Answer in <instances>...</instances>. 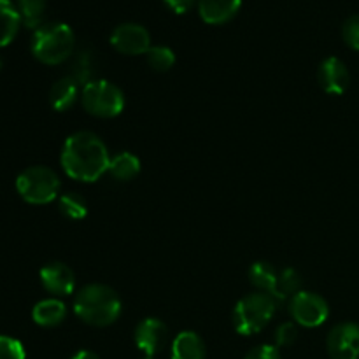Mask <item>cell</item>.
<instances>
[{
	"instance_id": "cell-1",
	"label": "cell",
	"mask_w": 359,
	"mask_h": 359,
	"mask_svg": "<svg viewBox=\"0 0 359 359\" xmlns=\"http://www.w3.org/2000/svg\"><path fill=\"white\" fill-rule=\"evenodd\" d=\"M60 161L69 177L93 182L107 172L111 158L100 137L91 132H77L63 144Z\"/></svg>"
},
{
	"instance_id": "cell-2",
	"label": "cell",
	"mask_w": 359,
	"mask_h": 359,
	"mask_svg": "<svg viewBox=\"0 0 359 359\" xmlns=\"http://www.w3.org/2000/svg\"><path fill=\"white\" fill-rule=\"evenodd\" d=\"M74 312L86 325L104 328L121 314V300L114 290L104 284H88L74 300Z\"/></svg>"
},
{
	"instance_id": "cell-3",
	"label": "cell",
	"mask_w": 359,
	"mask_h": 359,
	"mask_svg": "<svg viewBox=\"0 0 359 359\" xmlns=\"http://www.w3.org/2000/svg\"><path fill=\"white\" fill-rule=\"evenodd\" d=\"M76 37L69 25L42 23L32 37V55L44 65H60L74 53Z\"/></svg>"
},
{
	"instance_id": "cell-4",
	"label": "cell",
	"mask_w": 359,
	"mask_h": 359,
	"mask_svg": "<svg viewBox=\"0 0 359 359\" xmlns=\"http://www.w3.org/2000/svg\"><path fill=\"white\" fill-rule=\"evenodd\" d=\"M277 300L269 293H251L242 298L233 312V325L241 335L259 333L270 321L277 309Z\"/></svg>"
},
{
	"instance_id": "cell-5",
	"label": "cell",
	"mask_w": 359,
	"mask_h": 359,
	"mask_svg": "<svg viewBox=\"0 0 359 359\" xmlns=\"http://www.w3.org/2000/svg\"><path fill=\"white\" fill-rule=\"evenodd\" d=\"M58 174L44 165H35L28 167L18 175L16 189L21 198L34 205H44L53 202L60 193Z\"/></svg>"
},
{
	"instance_id": "cell-6",
	"label": "cell",
	"mask_w": 359,
	"mask_h": 359,
	"mask_svg": "<svg viewBox=\"0 0 359 359\" xmlns=\"http://www.w3.org/2000/svg\"><path fill=\"white\" fill-rule=\"evenodd\" d=\"M83 107L97 118H114L125 109V95L116 84L105 79H93L83 88Z\"/></svg>"
},
{
	"instance_id": "cell-7",
	"label": "cell",
	"mask_w": 359,
	"mask_h": 359,
	"mask_svg": "<svg viewBox=\"0 0 359 359\" xmlns=\"http://www.w3.org/2000/svg\"><path fill=\"white\" fill-rule=\"evenodd\" d=\"M290 312L294 323L305 328H318L330 316L325 298L312 291H300L294 294L290 302Z\"/></svg>"
},
{
	"instance_id": "cell-8",
	"label": "cell",
	"mask_w": 359,
	"mask_h": 359,
	"mask_svg": "<svg viewBox=\"0 0 359 359\" xmlns=\"http://www.w3.org/2000/svg\"><path fill=\"white\" fill-rule=\"evenodd\" d=\"M111 44L123 55H146L151 48V35L142 25L123 23L112 32Z\"/></svg>"
},
{
	"instance_id": "cell-9",
	"label": "cell",
	"mask_w": 359,
	"mask_h": 359,
	"mask_svg": "<svg viewBox=\"0 0 359 359\" xmlns=\"http://www.w3.org/2000/svg\"><path fill=\"white\" fill-rule=\"evenodd\" d=\"M326 349L332 359H359V325H337L326 339Z\"/></svg>"
},
{
	"instance_id": "cell-10",
	"label": "cell",
	"mask_w": 359,
	"mask_h": 359,
	"mask_svg": "<svg viewBox=\"0 0 359 359\" xmlns=\"http://www.w3.org/2000/svg\"><path fill=\"white\" fill-rule=\"evenodd\" d=\"M167 337L168 330L163 321L156 318H147L137 325L133 339H135L137 349L142 351L144 356H156L163 349Z\"/></svg>"
},
{
	"instance_id": "cell-11",
	"label": "cell",
	"mask_w": 359,
	"mask_h": 359,
	"mask_svg": "<svg viewBox=\"0 0 359 359\" xmlns=\"http://www.w3.org/2000/svg\"><path fill=\"white\" fill-rule=\"evenodd\" d=\"M318 81L326 93L342 95L344 91L349 88L351 76L346 63H344L342 60L332 56V58H326L325 62L319 65Z\"/></svg>"
},
{
	"instance_id": "cell-12",
	"label": "cell",
	"mask_w": 359,
	"mask_h": 359,
	"mask_svg": "<svg viewBox=\"0 0 359 359\" xmlns=\"http://www.w3.org/2000/svg\"><path fill=\"white\" fill-rule=\"evenodd\" d=\"M41 283L49 293L56 294V297H65V294H70L74 291L76 277H74V272L69 266L60 262H53L42 266Z\"/></svg>"
},
{
	"instance_id": "cell-13",
	"label": "cell",
	"mask_w": 359,
	"mask_h": 359,
	"mask_svg": "<svg viewBox=\"0 0 359 359\" xmlns=\"http://www.w3.org/2000/svg\"><path fill=\"white\" fill-rule=\"evenodd\" d=\"M242 0H200L198 13L205 23L223 25L237 16Z\"/></svg>"
},
{
	"instance_id": "cell-14",
	"label": "cell",
	"mask_w": 359,
	"mask_h": 359,
	"mask_svg": "<svg viewBox=\"0 0 359 359\" xmlns=\"http://www.w3.org/2000/svg\"><path fill=\"white\" fill-rule=\"evenodd\" d=\"M77 95H79V84L76 83L74 77L65 76L53 84L51 91H49V104L55 111L63 112L72 107Z\"/></svg>"
},
{
	"instance_id": "cell-15",
	"label": "cell",
	"mask_w": 359,
	"mask_h": 359,
	"mask_svg": "<svg viewBox=\"0 0 359 359\" xmlns=\"http://www.w3.org/2000/svg\"><path fill=\"white\" fill-rule=\"evenodd\" d=\"M172 359H205V344L195 332H182L172 342Z\"/></svg>"
},
{
	"instance_id": "cell-16",
	"label": "cell",
	"mask_w": 359,
	"mask_h": 359,
	"mask_svg": "<svg viewBox=\"0 0 359 359\" xmlns=\"http://www.w3.org/2000/svg\"><path fill=\"white\" fill-rule=\"evenodd\" d=\"M67 307L63 302L56 300V298H48V300L39 302L32 311V318H34L35 325L44 326V328H53L58 326L60 323L65 319Z\"/></svg>"
},
{
	"instance_id": "cell-17",
	"label": "cell",
	"mask_w": 359,
	"mask_h": 359,
	"mask_svg": "<svg viewBox=\"0 0 359 359\" xmlns=\"http://www.w3.org/2000/svg\"><path fill=\"white\" fill-rule=\"evenodd\" d=\"M21 14L11 0H0V48L9 46L20 30Z\"/></svg>"
},
{
	"instance_id": "cell-18",
	"label": "cell",
	"mask_w": 359,
	"mask_h": 359,
	"mask_svg": "<svg viewBox=\"0 0 359 359\" xmlns=\"http://www.w3.org/2000/svg\"><path fill=\"white\" fill-rule=\"evenodd\" d=\"M249 279H251L252 286L259 290L262 293L272 294L273 298L277 297V283H279V273L273 269L270 263L266 262H256L255 265L249 269Z\"/></svg>"
},
{
	"instance_id": "cell-19",
	"label": "cell",
	"mask_w": 359,
	"mask_h": 359,
	"mask_svg": "<svg viewBox=\"0 0 359 359\" xmlns=\"http://www.w3.org/2000/svg\"><path fill=\"white\" fill-rule=\"evenodd\" d=\"M107 172L116 181H132L140 172V160L132 153H119L109 161Z\"/></svg>"
},
{
	"instance_id": "cell-20",
	"label": "cell",
	"mask_w": 359,
	"mask_h": 359,
	"mask_svg": "<svg viewBox=\"0 0 359 359\" xmlns=\"http://www.w3.org/2000/svg\"><path fill=\"white\" fill-rule=\"evenodd\" d=\"M95 62L93 55H91L90 49H81L76 55L72 62V70H70L69 76L76 79V83L79 86H86L88 83L93 81V72H95Z\"/></svg>"
},
{
	"instance_id": "cell-21",
	"label": "cell",
	"mask_w": 359,
	"mask_h": 359,
	"mask_svg": "<svg viewBox=\"0 0 359 359\" xmlns=\"http://www.w3.org/2000/svg\"><path fill=\"white\" fill-rule=\"evenodd\" d=\"M48 0H18V11L21 14V21L27 28L37 30L42 25Z\"/></svg>"
},
{
	"instance_id": "cell-22",
	"label": "cell",
	"mask_w": 359,
	"mask_h": 359,
	"mask_svg": "<svg viewBox=\"0 0 359 359\" xmlns=\"http://www.w3.org/2000/svg\"><path fill=\"white\" fill-rule=\"evenodd\" d=\"M302 291V276L298 270L286 269L279 273V283H277V304H283L287 297L293 298L294 294Z\"/></svg>"
},
{
	"instance_id": "cell-23",
	"label": "cell",
	"mask_w": 359,
	"mask_h": 359,
	"mask_svg": "<svg viewBox=\"0 0 359 359\" xmlns=\"http://www.w3.org/2000/svg\"><path fill=\"white\" fill-rule=\"evenodd\" d=\"M58 209L69 219H83L88 214V203L77 193H65V195L60 196Z\"/></svg>"
},
{
	"instance_id": "cell-24",
	"label": "cell",
	"mask_w": 359,
	"mask_h": 359,
	"mask_svg": "<svg viewBox=\"0 0 359 359\" xmlns=\"http://www.w3.org/2000/svg\"><path fill=\"white\" fill-rule=\"evenodd\" d=\"M146 56L149 67L153 70H156V72H167L175 63L174 51L170 48H167V46H151Z\"/></svg>"
},
{
	"instance_id": "cell-25",
	"label": "cell",
	"mask_w": 359,
	"mask_h": 359,
	"mask_svg": "<svg viewBox=\"0 0 359 359\" xmlns=\"http://www.w3.org/2000/svg\"><path fill=\"white\" fill-rule=\"evenodd\" d=\"M25 347L13 337L0 335V359H25Z\"/></svg>"
},
{
	"instance_id": "cell-26",
	"label": "cell",
	"mask_w": 359,
	"mask_h": 359,
	"mask_svg": "<svg viewBox=\"0 0 359 359\" xmlns=\"http://www.w3.org/2000/svg\"><path fill=\"white\" fill-rule=\"evenodd\" d=\"M342 35L344 41H346V44L349 46V48L359 51V14H354V16H351L349 20L344 23Z\"/></svg>"
},
{
	"instance_id": "cell-27",
	"label": "cell",
	"mask_w": 359,
	"mask_h": 359,
	"mask_svg": "<svg viewBox=\"0 0 359 359\" xmlns=\"http://www.w3.org/2000/svg\"><path fill=\"white\" fill-rule=\"evenodd\" d=\"M298 330L294 323H283L276 332V344L279 347H287L297 342Z\"/></svg>"
},
{
	"instance_id": "cell-28",
	"label": "cell",
	"mask_w": 359,
	"mask_h": 359,
	"mask_svg": "<svg viewBox=\"0 0 359 359\" xmlns=\"http://www.w3.org/2000/svg\"><path fill=\"white\" fill-rule=\"evenodd\" d=\"M244 359H280L279 349L276 346H258L249 351Z\"/></svg>"
},
{
	"instance_id": "cell-29",
	"label": "cell",
	"mask_w": 359,
	"mask_h": 359,
	"mask_svg": "<svg viewBox=\"0 0 359 359\" xmlns=\"http://www.w3.org/2000/svg\"><path fill=\"white\" fill-rule=\"evenodd\" d=\"M165 6L175 14H186L195 7L196 0H163Z\"/></svg>"
},
{
	"instance_id": "cell-30",
	"label": "cell",
	"mask_w": 359,
	"mask_h": 359,
	"mask_svg": "<svg viewBox=\"0 0 359 359\" xmlns=\"http://www.w3.org/2000/svg\"><path fill=\"white\" fill-rule=\"evenodd\" d=\"M72 359H100V358H98L95 353H91V351H79L77 354H74Z\"/></svg>"
},
{
	"instance_id": "cell-31",
	"label": "cell",
	"mask_w": 359,
	"mask_h": 359,
	"mask_svg": "<svg viewBox=\"0 0 359 359\" xmlns=\"http://www.w3.org/2000/svg\"><path fill=\"white\" fill-rule=\"evenodd\" d=\"M142 359H156V358H154V356H144Z\"/></svg>"
}]
</instances>
